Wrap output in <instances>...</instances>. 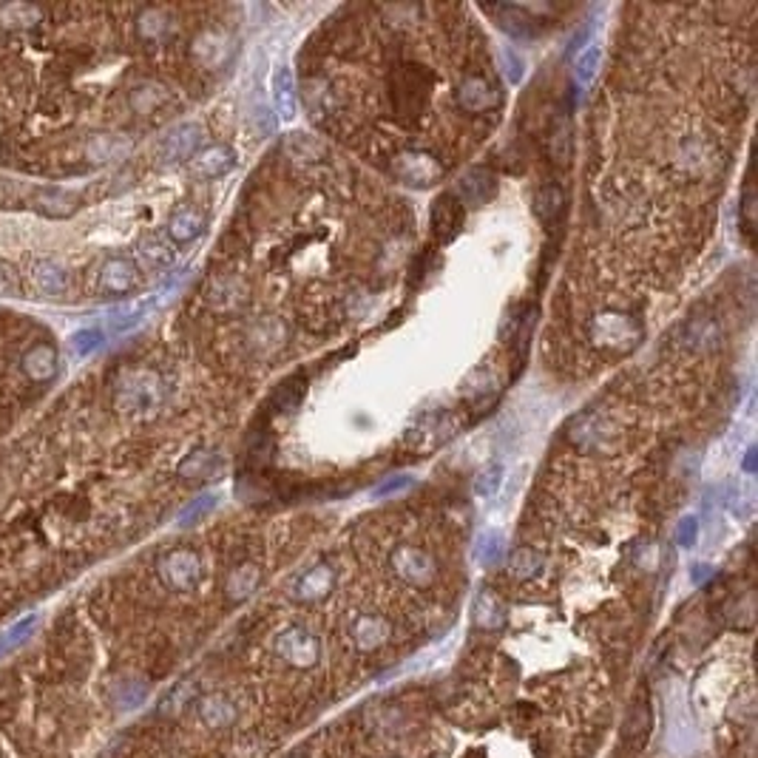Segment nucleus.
<instances>
[{"instance_id": "obj_28", "label": "nucleus", "mask_w": 758, "mask_h": 758, "mask_svg": "<svg viewBox=\"0 0 758 758\" xmlns=\"http://www.w3.org/2000/svg\"><path fill=\"white\" fill-rule=\"evenodd\" d=\"M503 537L497 532H485L477 540V562L480 566H495V562L503 557Z\"/></svg>"}, {"instance_id": "obj_3", "label": "nucleus", "mask_w": 758, "mask_h": 758, "mask_svg": "<svg viewBox=\"0 0 758 758\" xmlns=\"http://www.w3.org/2000/svg\"><path fill=\"white\" fill-rule=\"evenodd\" d=\"M63 375L54 327L0 301V443L43 410Z\"/></svg>"}, {"instance_id": "obj_27", "label": "nucleus", "mask_w": 758, "mask_h": 758, "mask_svg": "<svg viewBox=\"0 0 758 758\" xmlns=\"http://www.w3.org/2000/svg\"><path fill=\"white\" fill-rule=\"evenodd\" d=\"M287 151H290V157L301 160V162H319L324 157V145L313 137H304V134H290Z\"/></svg>"}, {"instance_id": "obj_22", "label": "nucleus", "mask_w": 758, "mask_h": 758, "mask_svg": "<svg viewBox=\"0 0 758 758\" xmlns=\"http://www.w3.org/2000/svg\"><path fill=\"white\" fill-rule=\"evenodd\" d=\"M273 103L276 111L282 114V120H293L296 116V86H293V71L287 66H279L273 71Z\"/></svg>"}, {"instance_id": "obj_36", "label": "nucleus", "mask_w": 758, "mask_h": 758, "mask_svg": "<svg viewBox=\"0 0 758 758\" xmlns=\"http://www.w3.org/2000/svg\"><path fill=\"white\" fill-rule=\"evenodd\" d=\"M505 66H512V74H509V80H512V83H517L520 77H522V71H520V60H517V54H514L512 49L505 51Z\"/></svg>"}, {"instance_id": "obj_4", "label": "nucleus", "mask_w": 758, "mask_h": 758, "mask_svg": "<svg viewBox=\"0 0 758 758\" xmlns=\"http://www.w3.org/2000/svg\"><path fill=\"white\" fill-rule=\"evenodd\" d=\"M432 74L423 66H401L393 77V103L395 114H401L403 120L421 114L430 103L432 94Z\"/></svg>"}, {"instance_id": "obj_23", "label": "nucleus", "mask_w": 758, "mask_h": 758, "mask_svg": "<svg viewBox=\"0 0 758 758\" xmlns=\"http://www.w3.org/2000/svg\"><path fill=\"white\" fill-rule=\"evenodd\" d=\"M259 579H262L259 566H253V562H245V566H239L236 571H233V574L227 577L225 591H227V596H230V599L242 602V599H247L253 591L259 588Z\"/></svg>"}, {"instance_id": "obj_34", "label": "nucleus", "mask_w": 758, "mask_h": 758, "mask_svg": "<svg viewBox=\"0 0 758 758\" xmlns=\"http://www.w3.org/2000/svg\"><path fill=\"white\" fill-rule=\"evenodd\" d=\"M412 483V477H406V475H398V477H393V480H386L381 489H378V495L381 497H386V495H393V492H401V489H406V485Z\"/></svg>"}, {"instance_id": "obj_7", "label": "nucleus", "mask_w": 758, "mask_h": 758, "mask_svg": "<svg viewBox=\"0 0 758 758\" xmlns=\"http://www.w3.org/2000/svg\"><path fill=\"white\" fill-rule=\"evenodd\" d=\"M619 426L611 421V415L591 410L574 418L571 423V440L586 452H611L619 443Z\"/></svg>"}, {"instance_id": "obj_15", "label": "nucleus", "mask_w": 758, "mask_h": 758, "mask_svg": "<svg viewBox=\"0 0 758 758\" xmlns=\"http://www.w3.org/2000/svg\"><path fill=\"white\" fill-rule=\"evenodd\" d=\"M333 586H336V571L329 568L327 562H319V566H313L296 579L293 596L299 602H319L333 591Z\"/></svg>"}, {"instance_id": "obj_9", "label": "nucleus", "mask_w": 758, "mask_h": 758, "mask_svg": "<svg viewBox=\"0 0 758 758\" xmlns=\"http://www.w3.org/2000/svg\"><path fill=\"white\" fill-rule=\"evenodd\" d=\"M393 571L401 582L412 588H426L435 582L438 562L435 557L421 546H398L393 551Z\"/></svg>"}, {"instance_id": "obj_38", "label": "nucleus", "mask_w": 758, "mask_h": 758, "mask_svg": "<svg viewBox=\"0 0 758 758\" xmlns=\"http://www.w3.org/2000/svg\"><path fill=\"white\" fill-rule=\"evenodd\" d=\"M710 574V568L707 566H696V574H693V582H702L705 577Z\"/></svg>"}, {"instance_id": "obj_37", "label": "nucleus", "mask_w": 758, "mask_h": 758, "mask_svg": "<svg viewBox=\"0 0 758 758\" xmlns=\"http://www.w3.org/2000/svg\"><path fill=\"white\" fill-rule=\"evenodd\" d=\"M744 469H747V472H755V449H750V452H747V458H744Z\"/></svg>"}, {"instance_id": "obj_31", "label": "nucleus", "mask_w": 758, "mask_h": 758, "mask_svg": "<svg viewBox=\"0 0 758 758\" xmlns=\"http://www.w3.org/2000/svg\"><path fill=\"white\" fill-rule=\"evenodd\" d=\"M301 393H304V386L296 381V378H290L279 386V393H276V403H279V410L290 412V410H296L299 401H301Z\"/></svg>"}, {"instance_id": "obj_19", "label": "nucleus", "mask_w": 758, "mask_h": 758, "mask_svg": "<svg viewBox=\"0 0 758 758\" xmlns=\"http://www.w3.org/2000/svg\"><path fill=\"white\" fill-rule=\"evenodd\" d=\"M460 222H463L460 202L455 199V193H443V197L432 205V227H435V233L443 242H449L455 233L460 230Z\"/></svg>"}, {"instance_id": "obj_18", "label": "nucleus", "mask_w": 758, "mask_h": 758, "mask_svg": "<svg viewBox=\"0 0 758 758\" xmlns=\"http://www.w3.org/2000/svg\"><path fill=\"white\" fill-rule=\"evenodd\" d=\"M393 628H390V622L375 616V614H361L356 622H353V642L361 648V651H375L381 648L386 639H390Z\"/></svg>"}, {"instance_id": "obj_2", "label": "nucleus", "mask_w": 758, "mask_h": 758, "mask_svg": "<svg viewBox=\"0 0 758 758\" xmlns=\"http://www.w3.org/2000/svg\"><path fill=\"white\" fill-rule=\"evenodd\" d=\"M177 386L145 356L51 395L0 443V611L54 586L125 526L128 435L171 412Z\"/></svg>"}, {"instance_id": "obj_29", "label": "nucleus", "mask_w": 758, "mask_h": 758, "mask_svg": "<svg viewBox=\"0 0 758 758\" xmlns=\"http://www.w3.org/2000/svg\"><path fill=\"white\" fill-rule=\"evenodd\" d=\"M213 505H217V495H202V497H197L193 500L188 509L180 514V526H190V522H197V520H202Z\"/></svg>"}, {"instance_id": "obj_8", "label": "nucleus", "mask_w": 758, "mask_h": 758, "mask_svg": "<svg viewBox=\"0 0 758 758\" xmlns=\"http://www.w3.org/2000/svg\"><path fill=\"white\" fill-rule=\"evenodd\" d=\"M395 177L412 188H430L435 182L443 180V165L435 153L430 151H421V148H410V151H401L395 162H393Z\"/></svg>"}, {"instance_id": "obj_13", "label": "nucleus", "mask_w": 758, "mask_h": 758, "mask_svg": "<svg viewBox=\"0 0 758 758\" xmlns=\"http://www.w3.org/2000/svg\"><path fill=\"white\" fill-rule=\"evenodd\" d=\"M495 193H497L495 173L485 171V168H469V171H466L463 177H460V182H458L455 199H458L460 205L480 208V205H485L489 199H495Z\"/></svg>"}, {"instance_id": "obj_21", "label": "nucleus", "mask_w": 758, "mask_h": 758, "mask_svg": "<svg viewBox=\"0 0 758 758\" xmlns=\"http://www.w3.org/2000/svg\"><path fill=\"white\" fill-rule=\"evenodd\" d=\"M562 208H566V193H562L559 185L546 182V185L537 188V193H534V213H537L540 222H546V225L557 222Z\"/></svg>"}, {"instance_id": "obj_11", "label": "nucleus", "mask_w": 758, "mask_h": 758, "mask_svg": "<svg viewBox=\"0 0 758 758\" xmlns=\"http://www.w3.org/2000/svg\"><path fill=\"white\" fill-rule=\"evenodd\" d=\"M503 100L500 88L489 80V77L483 74H469L463 77V83L458 86V106L466 114H485V111H495Z\"/></svg>"}, {"instance_id": "obj_1", "label": "nucleus", "mask_w": 758, "mask_h": 758, "mask_svg": "<svg viewBox=\"0 0 758 758\" xmlns=\"http://www.w3.org/2000/svg\"><path fill=\"white\" fill-rule=\"evenodd\" d=\"M185 34L173 6H0V173L77 182L125 162L180 106Z\"/></svg>"}, {"instance_id": "obj_14", "label": "nucleus", "mask_w": 758, "mask_h": 758, "mask_svg": "<svg viewBox=\"0 0 758 758\" xmlns=\"http://www.w3.org/2000/svg\"><path fill=\"white\" fill-rule=\"evenodd\" d=\"M205 225H208V217L199 205H180L168 219V236L173 245H188L202 236Z\"/></svg>"}, {"instance_id": "obj_17", "label": "nucleus", "mask_w": 758, "mask_h": 758, "mask_svg": "<svg viewBox=\"0 0 758 758\" xmlns=\"http://www.w3.org/2000/svg\"><path fill=\"white\" fill-rule=\"evenodd\" d=\"M472 619L483 631H500L505 625V619H509V614H505L503 599L495 591L483 588L472 602Z\"/></svg>"}, {"instance_id": "obj_24", "label": "nucleus", "mask_w": 758, "mask_h": 758, "mask_svg": "<svg viewBox=\"0 0 758 758\" xmlns=\"http://www.w3.org/2000/svg\"><path fill=\"white\" fill-rule=\"evenodd\" d=\"M199 710H202V718L210 727H227L233 718H236V707H233V702H230V698H225L222 693L208 696L205 702L199 705Z\"/></svg>"}, {"instance_id": "obj_5", "label": "nucleus", "mask_w": 758, "mask_h": 758, "mask_svg": "<svg viewBox=\"0 0 758 758\" xmlns=\"http://www.w3.org/2000/svg\"><path fill=\"white\" fill-rule=\"evenodd\" d=\"M157 574L162 579V586H168L171 591H193L202 582L205 568H202V559L199 554L180 546V549H171L157 559Z\"/></svg>"}, {"instance_id": "obj_16", "label": "nucleus", "mask_w": 758, "mask_h": 758, "mask_svg": "<svg viewBox=\"0 0 758 758\" xmlns=\"http://www.w3.org/2000/svg\"><path fill=\"white\" fill-rule=\"evenodd\" d=\"M205 301L213 310H236L247 301V287L236 276H217L205 290Z\"/></svg>"}, {"instance_id": "obj_35", "label": "nucleus", "mask_w": 758, "mask_h": 758, "mask_svg": "<svg viewBox=\"0 0 758 758\" xmlns=\"http://www.w3.org/2000/svg\"><path fill=\"white\" fill-rule=\"evenodd\" d=\"M742 219H744V230H753V188H744V199H742Z\"/></svg>"}, {"instance_id": "obj_32", "label": "nucleus", "mask_w": 758, "mask_h": 758, "mask_svg": "<svg viewBox=\"0 0 758 758\" xmlns=\"http://www.w3.org/2000/svg\"><path fill=\"white\" fill-rule=\"evenodd\" d=\"M304 88H307V91H304V97H307V108L313 111L316 116H319V114H327V106H329L327 86H324V83H319V80H310Z\"/></svg>"}, {"instance_id": "obj_26", "label": "nucleus", "mask_w": 758, "mask_h": 758, "mask_svg": "<svg viewBox=\"0 0 758 758\" xmlns=\"http://www.w3.org/2000/svg\"><path fill=\"white\" fill-rule=\"evenodd\" d=\"M599 60H602V49L596 43H588V49H582L579 57H577V66H574V77H577V86H591V80L596 77V69H599Z\"/></svg>"}, {"instance_id": "obj_12", "label": "nucleus", "mask_w": 758, "mask_h": 758, "mask_svg": "<svg viewBox=\"0 0 758 758\" xmlns=\"http://www.w3.org/2000/svg\"><path fill=\"white\" fill-rule=\"evenodd\" d=\"M233 165H236V151H233L230 145H225V143H217V145L202 148V151L197 153V157H193V160L188 162L190 177H193V180H202V182H210V180L225 177V173L233 171Z\"/></svg>"}, {"instance_id": "obj_39", "label": "nucleus", "mask_w": 758, "mask_h": 758, "mask_svg": "<svg viewBox=\"0 0 758 758\" xmlns=\"http://www.w3.org/2000/svg\"><path fill=\"white\" fill-rule=\"evenodd\" d=\"M293 758H301V755H293Z\"/></svg>"}, {"instance_id": "obj_33", "label": "nucleus", "mask_w": 758, "mask_h": 758, "mask_svg": "<svg viewBox=\"0 0 758 758\" xmlns=\"http://www.w3.org/2000/svg\"><path fill=\"white\" fill-rule=\"evenodd\" d=\"M696 537H698V522H696L693 517H688V520L679 522V532H676L679 546H682V549H690L693 542H696Z\"/></svg>"}, {"instance_id": "obj_6", "label": "nucleus", "mask_w": 758, "mask_h": 758, "mask_svg": "<svg viewBox=\"0 0 758 758\" xmlns=\"http://www.w3.org/2000/svg\"><path fill=\"white\" fill-rule=\"evenodd\" d=\"M591 341H596L599 347L608 349H633L639 341H642V324H639L633 316L619 313V310H605L591 321Z\"/></svg>"}, {"instance_id": "obj_20", "label": "nucleus", "mask_w": 758, "mask_h": 758, "mask_svg": "<svg viewBox=\"0 0 758 758\" xmlns=\"http://www.w3.org/2000/svg\"><path fill=\"white\" fill-rule=\"evenodd\" d=\"M549 148H551V157H554L559 165H568V162H571V157H574V123H571V114H568V111H559V116L554 120Z\"/></svg>"}, {"instance_id": "obj_10", "label": "nucleus", "mask_w": 758, "mask_h": 758, "mask_svg": "<svg viewBox=\"0 0 758 758\" xmlns=\"http://www.w3.org/2000/svg\"><path fill=\"white\" fill-rule=\"evenodd\" d=\"M276 653L293 668H313L321 656V645L307 628L290 625L276 636Z\"/></svg>"}, {"instance_id": "obj_25", "label": "nucleus", "mask_w": 758, "mask_h": 758, "mask_svg": "<svg viewBox=\"0 0 758 758\" xmlns=\"http://www.w3.org/2000/svg\"><path fill=\"white\" fill-rule=\"evenodd\" d=\"M542 566H546V559H542V554L534 551V549H514L509 554V574L517 577V579L537 577Z\"/></svg>"}, {"instance_id": "obj_30", "label": "nucleus", "mask_w": 758, "mask_h": 758, "mask_svg": "<svg viewBox=\"0 0 758 758\" xmlns=\"http://www.w3.org/2000/svg\"><path fill=\"white\" fill-rule=\"evenodd\" d=\"M500 483H503V466H500V463H492L489 469H485V472L477 477L475 492H477L480 497H492V495L500 489Z\"/></svg>"}]
</instances>
